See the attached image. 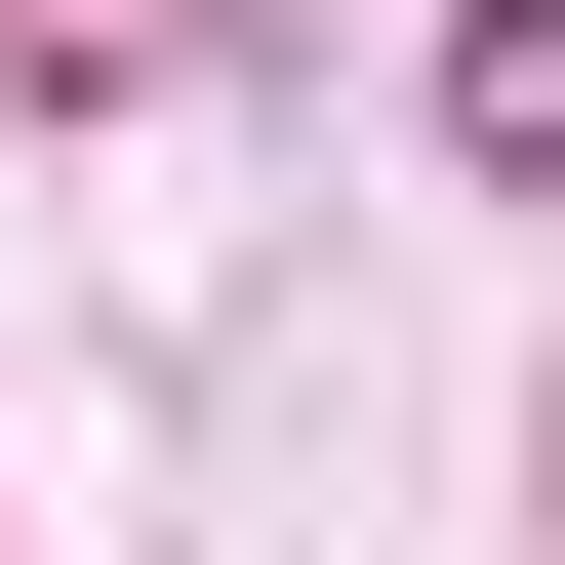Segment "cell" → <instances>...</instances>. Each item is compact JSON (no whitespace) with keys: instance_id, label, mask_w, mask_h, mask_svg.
I'll return each instance as SVG.
<instances>
[{"instance_id":"1","label":"cell","mask_w":565,"mask_h":565,"mask_svg":"<svg viewBox=\"0 0 565 565\" xmlns=\"http://www.w3.org/2000/svg\"><path fill=\"white\" fill-rule=\"evenodd\" d=\"M445 162H565V0H484V41H445Z\"/></svg>"}]
</instances>
